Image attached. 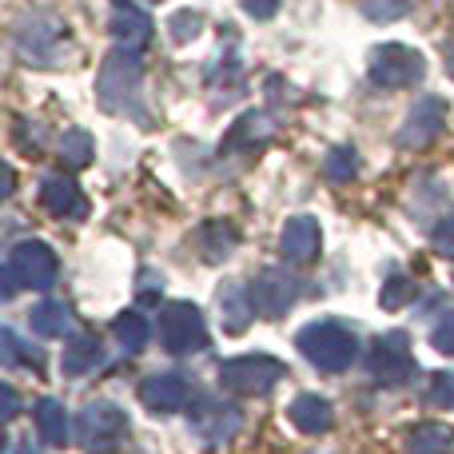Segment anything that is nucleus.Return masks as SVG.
<instances>
[{
    "label": "nucleus",
    "instance_id": "obj_19",
    "mask_svg": "<svg viewBox=\"0 0 454 454\" xmlns=\"http://www.w3.org/2000/svg\"><path fill=\"white\" fill-rule=\"evenodd\" d=\"M287 419L303 434H323V431H331V423H335V411H331V403L323 399V395H299V399L287 407Z\"/></svg>",
    "mask_w": 454,
    "mask_h": 454
},
{
    "label": "nucleus",
    "instance_id": "obj_25",
    "mask_svg": "<svg viewBox=\"0 0 454 454\" xmlns=\"http://www.w3.org/2000/svg\"><path fill=\"white\" fill-rule=\"evenodd\" d=\"M112 331H116V339L124 343V351H132V355H140L144 347H148V335H152L140 311H120L116 319H112Z\"/></svg>",
    "mask_w": 454,
    "mask_h": 454
},
{
    "label": "nucleus",
    "instance_id": "obj_22",
    "mask_svg": "<svg viewBox=\"0 0 454 454\" xmlns=\"http://www.w3.org/2000/svg\"><path fill=\"white\" fill-rule=\"evenodd\" d=\"M454 450V431L447 423H419L411 427L407 454H450Z\"/></svg>",
    "mask_w": 454,
    "mask_h": 454
},
{
    "label": "nucleus",
    "instance_id": "obj_26",
    "mask_svg": "<svg viewBox=\"0 0 454 454\" xmlns=\"http://www.w3.org/2000/svg\"><path fill=\"white\" fill-rule=\"evenodd\" d=\"M32 415H36V427L48 442H68V415L56 399H40Z\"/></svg>",
    "mask_w": 454,
    "mask_h": 454
},
{
    "label": "nucleus",
    "instance_id": "obj_15",
    "mask_svg": "<svg viewBox=\"0 0 454 454\" xmlns=\"http://www.w3.org/2000/svg\"><path fill=\"white\" fill-rule=\"evenodd\" d=\"M140 399H144V407H148V411H164V415H168V411L188 407L192 387H188V379H184V375L168 371V375H152V379H144Z\"/></svg>",
    "mask_w": 454,
    "mask_h": 454
},
{
    "label": "nucleus",
    "instance_id": "obj_16",
    "mask_svg": "<svg viewBox=\"0 0 454 454\" xmlns=\"http://www.w3.org/2000/svg\"><path fill=\"white\" fill-rule=\"evenodd\" d=\"M215 299H220V319H223V331H231V335H239V331H247V323L255 319V299H251V287L239 279H227L220 283V291H215Z\"/></svg>",
    "mask_w": 454,
    "mask_h": 454
},
{
    "label": "nucleus",
    "instance_id": "obj_27",
    "mask_svg": "<svg viewBox=\"0 0 454 454\" xmlns=\"http://www.w3.org/2000/svg\"><path fill=\"white\" fill-rule=\"evenodd\" d=\"M60 156H64V164H72V168H84V164H92V156H96V144H92V136H88V132H80V128H72V132H64V136H60Z\"/></svg>",
    "mask_w": 454,
    "mask_h": 454
},
{
    "label": "nucleus",
    "instance_id": "obj_1",
    "mask_svg": "<svg viewBox=\"0 0 454 454\" xmlns=\"http://www.w3.org/2000/svg\"><path fill=\"white\" fill-rule=\"evenodd\" d=\"M140 88H144V64L136 48H116V52L104 60L100 80H96V96L108 112L120 116H136L144 124V104H140Z\"/></svg>",
    "mask_w": 454,
    "mask_h": 454
},
{
    "label": "nucleus",
    "instance_id": "obj_24",
    "mask_svg": "<svg viewBox=\"0 0 454 454\" xmlns=\"http://www.w3.org/2000/svg\"><path fill=\"white\" fill-rule=\"evenodd\" d=\"M0 351H4V367H32V371H44V355L36 351L32 343H24L12 327L0 331Z\"/></svg>",
    "mask_w": 454,
    "mask_h": 454
},
{
    "label": "nucleus",
    "instance_id": "obj_36",
    "mask_svg": "<svg viewBox=\"0 0 454 454\" xmlns=\"http://www.w3.org/2000/svg\"><path fill=\"white\" fill-rule=\"evenodd\" d=\"M160 291H164V279H160V275H144V279H140V303L160 299Z\"/></svg>",
    "mask_w": 454,
    "mask_h": 454
},
{
    "label": "nucleus",
    "instance_id": "obj_28",
    "mask_svg": "<svg viewBox=\"0 0 454 454\" xmlns=\"http://www.w3.org/2000/svg\"><path fill=\"white\" fill-rule=\"evenodd\" d=\"M323 172L331 176V180H351L355 172H359V152L351 148V144H335V148L323 156Z\"/></svg>",
    "mask_w": 454,
    "mask_h": 454
},
{
    "label": "nucleus",
    "instance_id": "obj_29",
    "mask_svg": "<svg viewBox=\"0 0 454 454\" xmlns=\"http://www.w3.org/2000/svg\"><path fill=\"white\" fill-rule=\"evenodd\" d=\"M411 299H415V279L403 271H395L391 279L383 283V291H379V303H383L387 311H399V307H407Z\"/></svg>",
    "mask_w": 454,
    "mask_h": 454
},
{
    "label": "nucleus",
    "instance_id": "obj_23",
    "mask_svg": "<svg viewBox=\"0 0 454 454\" xmlns=\"http://www.w3.org/2000/svg\"><path fill=\"white\" fill-rule=\"evenodd\" d=\"M28 323H32V331H36V335L56 339V335H64V331H68V323H72V307H68V303H60V299H44V303L32 307Z\"/></svg>",
    "mask_w": 454,
    "mask_h": 454
},
{
    "label": "nucleus",
    "instance_id": "obj_34",
    "mask_svg": "<svg viewBox=\"0 0 454 454\" xmlns=\"http://www.w3.org/2000/svg\"><path fill=\"white\" fill-rule=\"evenodd\" d=\"M434 251H439V255H447V259H454V212L439 227H434Z\"/></svg>",
    "mask_w": 454,
    "mask_h": 454
},
{
    "label": "nucleus",
    "instance_id": "obj_21",
    "mask_svg": "<svg viewBox=\"0 0 454 454\" xmlns=\"http://www.w3.org/2000/svg\"><path fill=\"white\" fill-rule=\"evenodd\" d=\"M275 124L263 116V112H247L231 124V132L223 136V152H239V148H263L271 140Z\"/></svg>",
    "mask_w": 454,
    "mask_h": 454
},
{
    "label": "nucleus",
    "instance_id": "obj_3",
    "mask_svg": "<svg viewBox=\"0 0 454 454\" xmlns=\"http://www.w3.org/2000/svg\"><path fill=\"white\" fill-rule=\"evenodd\" d=\"M56 251L48 247L44 239H24L8 251V263H4V299H12L20 287L28 291H44L56 283Z\"/></svg>",
    "mask_w": 454,
    "mask_h": 454
},
{
    "label": "nucleus",
    "instance_id": "obj_37",
    "mask_svg": "<svg viewBox=\"0 0 454 454\" xmlns=\"http://www.w3.org/2000/svg\"><path fill=\"white\" fill-rule=\"evenodd\" d=\"M0 399H4V419H16V391H12V387H4V391H0Z\"/></svg>",
    "mask_w": 454,
    "mask_h": 454
},
{
    "label": "nucleus",
    "instance_id": "obj_39",
    "mask_svg": "<svg viewBox=\"0 0 454 454\" xmlns=\"http://www.w3.org/2000/svg\"><path fill=\"white\" fill-rule=\"evenodd\" d=\"M8 454H36V450H32V447H12Z\"/></svg>",
    "mask_w": 454,
    "mask_h": 454
},
{
    "label": "nucleus",
    "instance_id": "obj_35",
    "mask_svg": "<svg viewBox=\"0 0 454 454\" xmlns=\"http://www.w3.org/2000/svg\"><path fill=\"white\" fill-rule=\"evenodd\" d=\"M239 4H243V12L255 16V20H271L275 8H279V0H239Z\"/></svg>",
    "mask_w": 454,
    "mask_h": 454
},
{
    "label": "nucleus",
    "instance_id": "obj_14",
    "mask_svg": "<svg viewBox=\"0 0 454 454\" xmlns=\"http://www.w3.org/2000/svg\"><path fill=\"white\" fill-rule=\"evenodd\" d=\"M40 207L52 215H68V220H84L88 215V200L80 192V184L64 172H48L40 180Z\"/></svg>",
    "mask_w": 454,
    "mask_h": 454
},
{
    "label": "nucleus",
    "instance_id": "obj_13",
    "mask_svg": "<svg viewBox=\"0 0 454 454\" xmlns=\"http://www.w3.org/2000/svg\"><path fill=\"white\" fill-rule=\"evenodd\" d=\"M319 247H323V231L311 215H295V220L283 223L279 231V255L287 259L291 267H307L319 259Z\"/></svg>",
    "mask_w": 454,
    "mask_h": 454
},
{
    "label": "nucleus",
    "instance_id": "obj_17",
    "mask_svg": "<svg viewBox=\"0 0 454 454\" xmlns=\"http://www.w3.org/2000/svg\"><path fill=\"white\" fill-rule=\"evenodd\" d=\"M100 363H104V343H100V335H92V331H80V335H72L68 347H64L60 367H64V375L84 379V375H92Z\"/></svg>",
    "mask_w": 454,
    "mask_h": 454
},
{
    "label": "nucleus",
    "instance_id": "obj_5",
    "mask_svg": "<svg viewBox=\"0 0 454 454\" xmlns=\"http://www.w3.org/2000/svg\"><path fill=\"white\" fill-rule=\"evenodd\" d=\"M160 343L172 355H192L207 347V323L196 303H168L160 311Z\"/></svg>",
    "mask_w": 454,
    "mask_h": 454
},
{
    "label": "nucleus",
    "instance_id": "obj_2",
    "mask_svg": "<svg viewBox=\"0 0 454 454\" xmlns=\"http://www.w3.org/2000/svg\"><path fill=\"white\" fill-rule=\"evenodd\" d=\"M295 347L303 351L307 363H315L319 371H347L359 355V335H355L347 323H335V319H323V323H311L295 335Z\"/></svg>",
    "mask_w": 454,
    "mask_h": 454
},
{
    "label": "nucleus",
    "instance_id": "obj_32",
    "mask_svg": "<svg viewBox=\"0 0 454 454\" xmlns=\"http://www.w3.org/2000/svg\"><path fill=\"white\" fill-rule=\"evenodd\" d=\"M427 403L454 411V371H439V375H431V383H427Z\"/></svg>",
    "mask_w": 454,
    "mask_h": 454
},
{
    "label": "nucleus",
    "instance_id": "obj_9",
    "mask_svg": "<svg viewBox=\"0 0 454 454\" xmlns=\"http://www.w3.org/2000/svg\"><path fill=\"white\" fill-rule=\"evenodd\" d=\"M299 295H303V283H299L291 271H279V267H267V271H259L255 283H251L255 311L267 315V319H283V315L295 307Z\"/></svg>",
    "mask_w": 454,
    "mask_h": 454
},
{
    "label": "nucleus",
    "instance_id": "obj_11",
    "mask_svg": "<svg viewBox=\"0 0 454 454\" xmlns=\"http://www.w3.org/2000/svg\"><path fill=\"white\" fill-rule=\"evenodd\" d=\"M128 434V415L116 407V403H92V407H84V415H80V442H84L88 450H104L112 447V442H120Z\"/></svg>",
    "mask_w": 454,
    "mask_h": 454
},
{
    "label": "nucleus",
    "instance_id": "obj_10",
    "mask_svg": "<svg viewBox=\"0 0 454 454\" xmlns=\"http://www.w3.org/2000/svg\"><path fill=\"white\" fill-rule=\"evenodd\" d=\"M442 128H447V100L423 96V100L411 108V116L403 120L395 140H399V148H431V144L442 136Z\"/></svg>",
    "mask_w": 454,
    "mask_h": 454
},
{
    "label": "nucleus",
    "instance_id": "obj_12",
    "mask_svg": "<svg viewBox=\"0 0 454 454\" xmlns=\"http://www.w3.org/2000/svg\"><path fill=\"white\" fill-rule=\"evenodd\" d=\"M243 427V411L223 399H204L192 411V431L204 442H227Z\"/></svg>",
    "mask_w": 454,
    "mask_h": 454
},
{
    "label": "nucleus",
    "instance_id": "obj_4",
    "mask_svg": "<svg viewBox=\"0 0 454 454\" xmlns=\"http://www.w3.org/2000/svg\"><path fill=\"white\" fill-rule=\"evenodd\" d=\"M12 44L20 52V60L28 64H56L68 44V28L60 16L52 12H24L12 24Z\"/></svg>",
    "mask_w": 454,
    "mask_h": 454
},
{
    "label": "nucleus",
    "instance_id": "obj_38",
    "mask_svg": "<svg viewBox=\"0 0 454 454\" xmlns=\"http://www.w3.org/2000/svg\"><path fill=\"white\" fill-rule=\"evenodd\" d=\"M442 64H447V72H450V80H454V40L442 44Z\"/></svg>",
    "mask_w": 454,
    "mask_h": 454
},
{
    "label": "nucleus",
    "instance_id": "obj_18",
    "mask_svg": "<svg viewBox=\"0 0 454 454\" xmlns=\"http://www.w3.org/2000/svg\"><path fill=\"white\" fill-rule=\"evenodd\" d=\"M196 247L207 263H223V259L239 247V231H235L231 220H207V223H200V231H196Z\"/></svg>",
    "mask_w": 454,
    "mask_h": 454
},
{
    "label": "nucleus",
    "instance_id": "obj_30",
    "mask_svg": "<svg viewBox=\"0 0 454 454\" xmlns=\"http://www.w3.org/2000/svg\"><path fill=\"white\" fill-rule=\"evenodd\" d=\"M411 4H415V0H359V12L375 24H391V20H399V16H407Z\"/></svg>",
    "mask_w": 454,
    "mask_h": 454
},
{
    "label": "nucleus",
    "instance_id": "obj_20",
    "mask_svg": "<svg viewBox=\"0 0 454 454\" xmlns=\"http://www.w3.org/2000/svg\"><path fill=\"white\" fill-rule=\"evenodd\" d=\"M108 28H112V40H116L120 48H136V52H140V48L152 40V16L140 12V8H132V4H124V8H116Z\"/></svg>",
    "mask_w": 454,
    "mask_h": 454
},
{
    "label": "nucleus",
    "instance_id": "obj_6",
    "mask_svg": "<svg viewBox=\"0 0 454 454\" xmlns=\"http://www.w3.org/2000/svg\"><path fill=\"white\" fill-rule=\"evenodd\" d=\"M367 72L379 88H411L423 80L427 60L423 52H415L407 44H379L367 60Z\"/></svg>",
    "mask_w": 454,
    "mask_h": 454
},
{
    "label": "nucleus",
    "instance_id": "obj_33",
    "mask_svg": "<svg viewBox=\"0 0 454 454\" xmlns=\"http://www.w3.org/2000/svg\"><path fill=\"white\" fill-rule=\"evenodd\" d=\"M431 343H434V351H442V355H450V359H454V311L442 315V319L434 323Z\"/></svg>",
    "mask_w": 454,
    "mask_h": 454
},
{
    "label": "nucleus",
    "instance_id": "obj_7",
    "mask_svg": "<svg viewBox=\"0 0 454 454\" xmlns=\"http://www.w3.org/2000/svg\"><path fill=\"white\" fill-rule=\"evenodd\" d=\"M283 379V363L271 355H239L220 367V387L231 395H263Z\"/></svg>",
    "mask_w": 454,
    "mask_h": 454
},
{
    "label": "nucleus",
    "instance_id": "obj_8",
    "mask_svg": "<svg viewBox=\"0 0 454 454\" xmlns=\"http://www.w3.org/2000/svg\"><path fill=\"white\" fill-rule=\"evenodd\" d=\"M367 371L371 379H379L383 387H399L415 375V359H411V339L403 331H387L375 339L367 355Z\"/></svg>",
    "mask_w": 454,
    "mask_h": 454
},
{
    "label": "nucleus",
    "instance_id": "obj_31",
    "mask_svg": "<svg viewBox=\"0 0 454 454\" xmlns=\"http://www.w3.org/2000/svg\"><path fill=\"white\" fill-rule=\"evenodd\" d=\"M168 32H172L176 44H188V40H196L204 32V16L192 12V8H180V12L168 16Z\"/></svg>",
    "mask_w": 454,
    "mask_h": 454
}]
</instances>
